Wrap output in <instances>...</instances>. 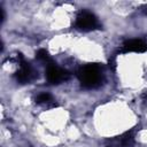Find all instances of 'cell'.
<instances>
[{"label":"cell","instance_id":"cell-7","mask_svg":"<svg viewBox=\"0 0 147 147\" xmlns=\"http://www.w3.org/2000/svg\"><path fill=\"white\" fill-rule=\"evenodd\" d=\"M37 59L42 62H49V55L45 49H40L37 52Z\"/></svg>","mask_w":147,"mask_h":147},{"label":"cell","instance_id":"cell-2","mask_svg":"<svg viewBox=\"0 0 147 147\" xmlns=\"http://www.w3.org/2000/svg\"><path fill=\"white\" fill-rule=\"evenodd\" d=\"M75 25L80 31H92L98 28L99 23L94 14L87 10H82L76 17Z\"/></svg>","mask_w":147,"mask_h":147},{"label":"cell","instance_id":"cell-6","mask_svg":"<svg viewBox=\"0 0 147 147\" xmlns=\"http://www.w3.org/2000/svg\"><path fill=\"white\" fill-rule=\"evenodd\" d=\"M49 101H52V96H51V94H48V93H40V94L36 98V102H37V103H47V102H49Z\"/></svg>","mask_w":147,"mask_h":147},{"label":"cell","instance_id":"cell-8","mask_svg":"<svg viewBox=\"0 0 147 147\" xmlns=\"http://www.w3.org/2000/svg\"><path fill=\"white\" fill-rule=\"evenodd\" d=\"M121 140H122L123 145H125V146H131V145L133 144V136H132V133H125V134L121 138Z\"/></svg>","mask_w":147,"mask_h":147},{"label":"cell","instance_id":"cell-3","mask_svg":"<svg viewBox=\"0 0 147 147\" xmlns=\"http://www.w3.org/2000/svg\"><path fill=\"white\" fill-rule=\"evenodd\" d=\"M46 78H47V80H48L51 84H59V83H61L62 80L68 79V78H69V74H68L65 70L59 68L57 65L51 63V64H48V67H47Z\"/></svg>","mask_w":147,"mask_h":147},{"label":"cell","instance_id":"cell-1","mask_svg":"<svg viewBox=\"0 0 147 147\" xmlns=\"http://www.w3.org/2000/svg\"><path fill=\"white\" fill-rule=\"evenodd\" d=\"M77 76H78L80 84L84 87L93 88L101 84L100 68L96 64H87V65L80 68Z\"/></svg>","mask_w":147,"mask_h":147},{"label":"cell","instance_id":"cell-5","mask_svg":"<svg viewBox=\"0 0 147 147\" xmlns=\"http://www.w3.org/2000/svg\"><path fill=\"white\" fill-rule=\"evenodd\" d=\"M15 76H16V79L18 82H21V83H28L33 77L32 68L29 65V63H26V62H24L22 60L21 61V64H20V69L16 71Z\"/></svg>","mask_w":147,"mask_h":147},{"label":"cell","instance_id":"cell-4","mask_svg":"<svg viewBox=\"0 0 147 147\" xmlns=\"http://www.w3.org/2000/svg\"><path fill=\"white\" fill-rule=\"evenodd\" d=\"M147 49V45L145 41L140 39H130L123 44V52H134V53H144Z\"/></svg>","mask_w":147,"mask_h":147}]
</instances>
